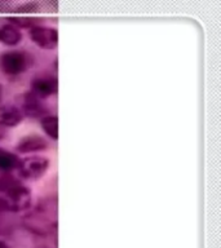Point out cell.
Segmentation results:
<instances>
[{"instance_id":"obj_1","label":"cell","mask_w":221,"mask_h":248,"mask_svg":"<svg viewBox=\"0 0 221 248\" xmlns=\"http://www.w3.org/2000/svg\"><path fill=\"white\" fill-rule=\"evenodd\" d=\"M57 201H44L42 204L38 205V208L34 213L23 218V222L27 229H30L38 234H47V232L54 230L57 226V221L54 220V212H56Z\"/></svg>"},{"instance_id":"obj_2","label":"cell","mask_w":221,"mask_h":248,"mask_svg":"<svg viewBox=\"0 0 221 248\" xmlns=\"http://www.w3.org/2000/svg\"><path fill=\"white\" fill-rule=\"evenodd\" d=\"M30 204L31 191L22 184L0 194V209L7 212H21L29 208Z\"/></svg>"},{"instance_id":"obj_3","label":"cell","mask_w":221,"mask_h":248,"mask_svg":"<svg viewBox=\"0 0 221 248\" xmlns=\"http://www.w3.org/2000/svg\"><path fill=\"white\" fill-rule=\"evenodd\" d=\"M31 65V57L22 50H8L0 56V69L11 77H17Z\"/></svg>"},{"instance_id":"obj_4","label":"cell","mask_w":221,"mask_h":248,"mask_svg":"<svg viewBox=\"0 0 221 248\" xmlns=\"http://www.w3.org/2000/svg\"><path fill=\"white\" fill-rule=\"evenodd\" d=\"M49 168V160L43 156H29V158L19 159L18 170L19 176L26 180H38L46 173Z\"/></svg>"},{"instance_id":"obj_5","label":"cell","mask_w":221,"mask_h":248,"mask_svg":"<svg viewBox=\"0 0 221 248\" xmlns=\"http://www.w3.org/2000/svg\"><path fill=\"white\" fill-rule=\"evenodd\" d=\"M31 40L43 49H53L58 44V32L52 27L34 26L30 29Z\"/></svg>"},{"instance_id":"obj_6","label":"cell","mask_w":221,"mask_h":248,"mask_svg":"<svg viewBox=\"0 0 221 248\" xmlns=\"http://www.w3.org/2000/svg\"><path fill=\"white\" fill-rule=\"evenodd\" d=\"M57 93V79L50 75H39L31 81V94L36 98H47Z\"/></svg>"},{"instance_id":"obj_7","label":"cell","mask_w":221,"mask_h":248,"mask_svg":"<svg viewBox=\"0 0 221 248\" xmlns=\"http://www.w3.org/2000/svg\"><path fill=\"white\" fill-rule=\"evenodd\" d=\"M17 151L27 154V153H36V151H43L48 149V141L44 137L39 135H30L23 137L18 143H17Z\"/></svg>"},{"instance_id":"obj_8","label":"cell","mask_w":221,"mask_h":248,"mask_svg":"<svg viewBox=\"0 0 221 248\" xmlns=\"http://www.w3.org/2000/svg\"><path fill=\"white\" fill-rule=\"evenodd\" d=\"M22 111L13 105L0 106V128L16 127L22 120Z\"/></svg>"},{"instance_id":"obj_9","label":"cell","mask_w":221,"mask_h":248,"mask_svg":"<svg viewBox=\"0 0 221 248\" xmlns=\"http://www.w3.org/2000/svg\"><path fill=\"white\" fill-rule=\"evenodd\" d=\"M21 39H22V34L16 26L11 23L0 26V43L9 46H17L21 42Z\"/></svg>"},{"instance_id":"obj_10","label":"cell","mask_w":221,"mask_h":248,"mask_svg":"<svg viewBox=\"0 0 221 248\" xmlns=\"http://www.w3.org/2000/svg\"><path fill=\"white\" fill-rule=\"evenodd\" d=\"M18 163L19 159L15 154L0 149V172H8V170H17Z\"/></svg>"},{"instance_id":"obj_11","label":"cell","mask_w":221,"mask_h":248,"mask_svg":"<svg viewBox=\"0 0 221 248\" xmlns=\"http://www.w3.org/2000/svg\"><path fill=\"white\" fill-rule=\"evenodd\" d=\"M38 100L39 98L34 97L32 94L26 97L25 104H23V108H25V112H26L27 115L32 116V118H38L40 115H44V108H43L42 104Z\"/></svg>"},{"instance_id":"obj_12","label":"cell","mask_w":221,"mask_h":248,"mask_svg":"<svg viewBox=\"0 0 221 248\" xmlns=\"http://www.w3.org/2000/svg\"><path fill=\"white\" fill-rule=\"evenodd\" d=\"M42 128L52 140L58 139V118L54 115H46L42 119Z\"/></svg>"},{"instance_id":"obj_13","label":"cell","mask_w":221,"mask_h":248,"mask_svg":"<svg viewBox=\"0 0 221 248\" xmlns=\"http://www.w3.org/2000/svg\"><path fill=\"white\" fill-rule=\"evenodd\" d=\"M9 21H11V25L16 26L17 29L19 27L31 29V27L38 26L39 22V19L35 17H9Z\"/></svg>"},{"instance_id":"obj_14","label":"cell","mask_w":221,"mask_h":248,"mask_svg":"<svg viewBox=\"0 0 221 248\" xmlns=\"http://www.w3.org/2000/svg\"><path fill=\"white\" fill-rule=\"evenodd\" d=\"M39 7H40V4L31 1V3L22 4L21 7H18V11L23 12V13H31V12H38Z\"/></svg>"},{"instance_id":"obj_15","label":"cell","mask_w":221,"mask_h":248,"mask_svg":"<svg viewBox=\"0 0 221 248\" xmlns=\"http://www.w3.org/2000/svg\"><path fill=\"white\" fill-rule=\"evenodd\" d=\"M5 137V133H4V128H0V140Z\"/></svg>"},{"instance_id":"obj_16","label":"cell","mask_w":221,"mask_h":248,"mask_svg":"<svg viewBox=\"0 0 221 248\" xmlns=\"http://www.w3.org/2000/svg\"><path fill=\"white\" fill-rule=\"evenodd\" d=\"M0 248H8V246L4 243L3 240H0Z\"/></svg>"},{"instance_id":"obj_17","label":"cell","mask_w":221,"mask_h":248,"mask_svg":"<svg viewBox=\"0 0 221 248\" xmlns=\"http://www.w3.org/2000/svg\"><path fill=\"white\" fill-rule=\"evenodd\" d=\"M0 96H1V87H0Z\"/></svg>"}]
</instances>
